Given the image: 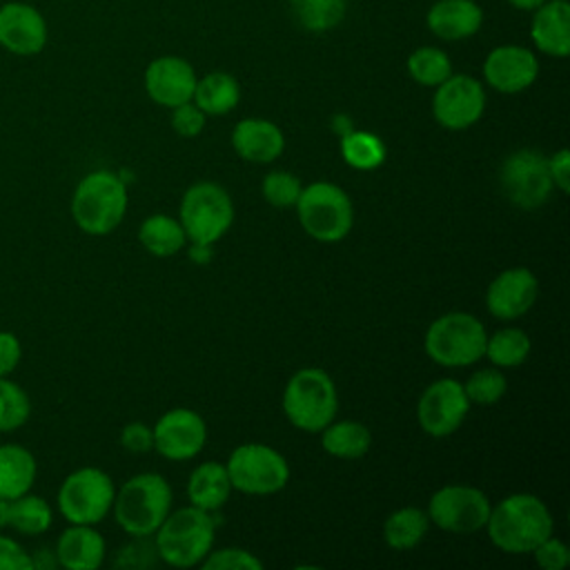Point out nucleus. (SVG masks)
Here are the masks:
<instances>
[{
  "label": "nucleus",
  "mask_w": 570,
  "mask_h": 570,
  "mask_svg": "<svg viewBox=\"0 0 570 570\" xmlns=\"http://www.w3.org/2000/svg\"><path fill=\"white\" fill-rule=\"evenodd\" d=\"M56 561L67 570H96L102 566L107 546L94 525L69 523L56 541Z\"/></svg>",
  "instance_id": "4be33fe9"
},
{
  "label": "nucleus",
  "mask_w": 570,
  "mask_h": 570,
  "mask_svg": "<svg viewBox=\"0 0 570 570\" xmlns=\"http://www.w3.org/2000/svg\"><path fill=\"white\" fill-rule=\"evenodd\" d=\"M341 156L343 160L358 171H370L383 165L385 145L379 136L361 129H352L341 136Z\"/></svg>",
  "instance_id": "2f4dec72"
},
{
  "label": "nucleus",
  "mask_w": 570,
  "mask_h": 570,
  "mask_svg": "<svg viewBox=\"0 0 570 570\" xmlns=\"http://www.w3.org/2000/svg\"><path fill=\"white\" fill-rule=\"evenodd\" d=\"M22 358V345L20 338L9 332L0 330V376H9Z\"/></svg>",
  "instance_id": "37998d69"
},
{
  "label": "nucleus",
  "mask_w": 570,
  "mask_h": 570,
  "mask_svg": "<svg viewBox=\"0 0 570 570\" xmlns=\"http://www.w3.org/2000/svg\"><path fill=\"white\" fill-rule=\"evenodd\" d=\"M407 73L423 87H436L452 76L450 56L439 47H419L407 58Z\"/></svg>",
  "instance_id": "72a5a7b5"
},
{
  "label": "nucleus",
  "mask_w": 570,
  "mask_h": 570,
  "mask_svg": "<svg viewBox=\"0 0 570 570\" xmlns=\"http://www.w3.org/2000/svg\"><path fill=\"white\" fill-rule=\"evenodd\" d=\"M232 147L243 160L265 165L283 154L285 136L272 120L243 118L232 129Z\"/></svg>",
  "instance_id": "aec40b11"
},
{
  "label": "nucleus",
  "mask_w": 570,
  "mask_h": 570,
  "mask_svg": "<svg viewBox=\"0 0 570 570\" xmlns=\"http://www.w3.org/2000/svg\"><path fill=\"white\" fill-rule=\"evenodd\" d=\"M194 67L178 56H160L151 60L145 69L147 96L160 107H178L189 102L196 89Z\"/></svg>",
  "instance_id": "a211bd4d"
},
{
  "label": "nucleus",
  "mask_w": 570,
  "mask_h": 570,
  "mask_svg": "<svg viewBox=\"0 0 570 570\" xmlns=\"http://www.w3.org/2000/svg\"><path fill=\"white\" fill-rule=\"evenodd\" d=\"M470 410L463 383L456 379H439L430 383L416 405V419L425 434L450 436L461 428Z\"/></svg>",
  "instance_id": "4468645a"
},
{
  "label": "nucleus",
  "mask_w": 570,
  "mask_h": 570,
  "mask_svg": "<svg viewBox=\"0 0 570 570\" xmlns=\"http://www.w3.org/2000/svg\"><path fill=\"white\" fill-rule=\"evenodd\" d=\"M214 546V519L209 512L187 505L169 510L160 528L154 532L156 554L174 568L200 566Z\"/></svg>",
  "instance_id": "20e7f679"
},
{
  "label": "nucleus",
  "mask_w": 570,
  "mask_h": 570,
  "mask_svg": "<svg viewBox=\"0 0 570 570\" xmlns=\"http://www.w3.org/2000/svg\"><path fill=\"white\" fill-rule=\"evenodd\" d=\"M338 410V394L330 374L321 367L294 372L283 392V412L287 421L303 432H321Z\"/></svg>",
  "instance_id": "39448f33"
},
{
  "label": "nucleus",
  "mask_w": 570,
  "mask_h": 570,
  "mask_svg": "<svg viewBox=\"0 0 570 570\" xmlns=\"http://www.w3.org/2000/svg\"><path fill=\"white\" fill-rule=\"evenodd\" d=\"M548 169H550L552 185L561 194H568L570 191V151L568 149H559L557 154H552L548 158Z\"/></svg>",
  "instance_id": "c03bdc74"
},
{
  "label": "nucleus",
  "mask_w": 570,
  "mask_h": 570,
  "mask_svg": "<svg viewBox=\"0 0 570 570\" xmlns=\"http://www.w3.org/2000/svg\"><path fill=\"white\" fill-rule=\"evenodd\" d=\"M116 485L111 476L94 465H85L65 476L58 488L56 505L67 523L96 525L114 505Z\"/></svg>",
  "instance_id": "1a4fd4ad"
},
{
  "label": "nucleus",
  "mask_w": 570,
  "mask_h": 570,
  "mask_svg": "<svg viewBox=\"0 0 570 570\" xmlns=\"http://www.w3.org/2000/svg\"><path fill=\"white\" fill-rule=\"evenodd\" d=\"M508 4H512L514 9H521V11H534L537 7H541L546 0H505Z\"/></svg>",
  "instance_id": "49530a36"
},
{
  "label": "nucleus",
  "mask_w": 570,
  "mask_h": 570,
  "mask_svg": "<svg viewBox=\"0 0 570 570\" xmlns=\"http://www.w3.org/2000/svg\"><path fill=\"white\" fill-rule=\"evenodd\" d=\"M530 38L534 47L552 58H566L570 53V2L546 0L532 11Z\"/></svg>",
  "instance_id": "412c9836"
},
{
  "label": "nucleus",
  "mask_w": 570,
  "mask_h": 570,
  "mask_svg": "<svg viewBox=\"0 0 570 570\" xmlns=\"http://www.w3.org/2000/svg\"><path fill=\"white\" fill-rule=\"evenodd\" d=\"M539 76V60L534 51L519 45L494 47L483 62L485 82L501 94H519L528 89Z\"/></svg>",
  "instance_id": "f3484780"
},
{
  "label": "nucleus",
  "mask_w": 570,
  "mask_h": 570,
  "mask_svg": "<svg viewBox=\"0 0 570 570\" xmlns=\"http://www.w3.org/2000/svg\"><path fill=\"white\" fill-rule=\"evenodd\" d=\"M428 512H423L421 508H399L385 519L383 539L394 550H410L423 541V537L428 534Z\"/></svg>",
  "instance_id": "c85d7f7f"
},
{
  "label": "nucleus",
  "mask_w": 570,
  "mask_h": 570,
  "mask_svg": "<svg viewBox=\"0 0 570 570\" xmlns=\"http://www.w3.org/2000/svg\"><path fill=\"white\" fill-rule=\"evenodd\" d=\"M530 336L519 327H503L485 338V352L497 367H517L530 356Z\"/></svg>",
  "instance_id": "473e14b6"
},
{
  "label": "nucleus",
  "mask_w": 570,
  "mask_h": 570,
  "mask_svg": "<svg viewBox=\"0 0 570 570\" xmlns=\"http://www.w3.org/2000/svg\"><path fill=\"white\" fill-rule=\"evenodd\" d=\"M294 207L305 234L321 243L343 240L354 225L352 200L334 183L318 180L303 187Z\"/></svg>",
  "instance_id": "0eeeda50"
},
{
  "label": "nucleus",
  "mask_w": 570,
  "mask_h": 570,
  "mask_svg": "<svg viewBox=\"0 0 570 570\" xmlns=\"http://www.w3.org/2000/svg\"><path fill=\"white\" fill-rule=\"evenodd\" d=\"M301 189H303V185H301L298 176H294L292 171H285V169L269 171L261 183L263 198L274 207H294L301 196Z\"/></svg>",
  "instance_id": "e433bc0d"
},
{
  "label": "nucleus",
  "mask_w": 570,
  "mask_h": 570,
  "mask_svg": "<svg viewBox=\"0 0 570 570\" xmlns=\"http://www.w3.org/2000/svg\"><path fill=\"white\" fill-rule=\"evenodd\" d=\"M428 29L441 40H463L483 24V9L474 0H436L425 16Z\"/></svg>",
  "instance_id": "5701e85b"
},
{
  "label": "nucleus",
  "mask_w": 570,
  "mask_h": 570,
  "mask_svg": "<svg viewBox=\"0 0 570 570\" xmlns=\"http://www.w3.org/2000/svg\"><path fill=\"white\" fill-rule=\"evenodd\" d=\"M189 258L205 265L212 258V245H200V243H191L189 247Z\"/></svg>",
  "instance_id": "a18cd8bd"
},
{
  "label": "nucleus",
  "mask_w": 570,
  "mask_h": 570,
  "mask_svg": "<svg viewBox=\"0 0 570 570\" xmlns=\"http://www.w3.org/2000/svg\"><path fill=\"white\" fill-rule=\"evenodd\" d=\"M465 396L470 403H479V405H492L497 403L505 390H508V381L499 370H476L474 374H470V379L463 383Z\"/></svg>",
  "instance_id": "c9c22d12"
},
{
  "label": "nucleus",
  "mask_w": 570,
  "mask_h": 570,
  "mask_svg": "<svg viewBox=\"0 0 570 570\" xmlns=\"http://www.w3.org/2000/svg\"><path fill=\"white\" fill-rule=\"evenodd\" d=\"M9 514H11V501L0 497V530L9 528Z\"/></svg>",
  "instance_id": "de8ad7c7"
},
{
  "label": "nucleus",
  "mask_w": 570,
  "mask_h": 570,
  "mask_svg": "<svg viewBox=\"0 0 570 570\" xmlns=\"http://www.w3.org/2000/svg\"><path fill=\"white\" fill-rule=\"evenodd\" d=\"M537 294L539 281L528 267H508L490 281L485 305L494 318L512 321L523 316L534 305Z\"/></svg>",
  "instance_id": "dca6fc26"
},
{
  "label": "nucleus",
  "mask_w": 570,
  "mask_h": 570,
  "mask_svg": "<svg viewBox=\"0 0 570 570\" xmlns=\"http://www.w3.org/2000/svg\"><path fill=\"white\" fill-rule=\"evenodd\" d=\"M232 490L245 494H274L289 481V465L285 456L265 443H243L232 450L227 463Z\"/></svg>",
  "instance_id": "9d476101"
},
{
  "label": "nucleus",
  "mask_w": 570,
  "mask_h": 570,
  "mask_svg": "<svg viewBox=\"0 0 570 570\" xmlns=\"http://www.w3.org/2000/svg\"><path fill=\"white\" fill-rule=\"evenodd\" d=\"M499 183L503 196L521 209L541 207L554 187L548 169V156L537 149L512 151L501 163Z\"/></svg>",
  "instance_id": "9b49d317"
},
{
  "label": "nucleus",
  "mask_w": 570,
  "mask_h": 570,
  "mask_svg": "<svg viewBox=\"0 0 570 570\" xmlns=\"http://www.w3.org/2000/svg\"><path fill=\"white\" fill-rule=\"evenodd\" d=\"M53 523V510L51 505L33 494L27 492L22 497L11 499V514H9V528L24 537H38L45 534Z\"/></svg>",
  "instance_id": "c756f323"
},
{
  "label": "nucleus",
  "mask_w": 570,
  "mask_h": 570,
  "mask_svg": "<svg viewBox=\"0 0 570 570\" xmlns=\"http://www.w3.org/2000/svg\"><path fill=\"white\" fill-rule=\"evenodd\" d=\"M232 494V481L225 463L205 461L191 470L187 481L189 505H196L205 512H216L227 503Z\"/></svg>",
  "instance_id": "b1692460"
},
{
  "label": "nucleus",
  "mask_w": 570,
  "mask_h": 570,
  "mask_svg": "<svg viewBox=\"0 0 570 570\" xmlns=\"http://www.w3.org/2000/svg\"><path fill=\"white\" fill-rule=\"evenodd\" d=\"M154 430V450L169 461H187L196 456L207 441V425L200 414L187 407L165 412Z\"/></svg>",
  "instance_id": "2eb2a0df"
},
{
  "label": "nucleus",
  "mask_w": 570,
  "mask_h": 570,
  "mask_svg": "<svg viewBox=\"0 0 570 570\" xmlns=\"http://www.w3.org/2000/svg\"><path fill=\"white\" fill-rule=\"evenodd\" d=\"M534 561L543 570H563L570 563V550L568 546L557 537H546L534 550Z\"/></svg>",
  "instance_id": "ea45409f"
},
{
  "label": "nucleus",
  "mask_w": 570,
  "mask_h": 570,
  "mask_svg": "<svg viewBox=\"0 0 570 570\" xmlns=\"http://www.w3.org/2000/svg\"><path fill=\"white\" fill-rule=\"evenodd\" d=\"M321 445L336 459H361L372 445V434L358 421H332L321 430Z\"/></svg>",
  "instance_id": "cd10ccee"
},
{
  "label": "nucleus",
  "mask_w": 570,
  "mask_h": 570,
  "mask_svg": "<svg viewBox=\"0 0 570 570\" xmlns=\"http://www.w3.org/2000/svg\"><path fill=\"white\" fill-rule=\"evenodd\" d=\"M120 445L134 454H145L154 450V430L147 423H127L120 432Z\"/></svg>",
  "instance_id": "a19ab883"
},
{
  "label": "nucleus",
  "mask_w": 570,
  "mask_h": 570,
  "mask_svg": "<svg viewBox=\"0 0 570 570\" xmlns=\"http://www.w3.org/2000/svg\"><path fill=\"white\" fill-rule=\"evenodd\" d=\"M191 100L205 116H225L240 100V87L227 71H209L196 80Z\"/></svg>",
  "instance_id": "a878e982"
},
{
  "label": "nucleus",
  "mask_w": 570,
  "mask_h": 570,
  "mask_svg": "<svg viewBox=\"0 0 570 570\" xmlns=\"http://www.w3.org/2000/svg\"><path fill=\"white\" fill-rule=\"evenodd\" d=\"M0 570H31V554L7 534H0Z\"/></svg>",
  "instance_id": "79ce46f5"
},
{
  "label": "nucleus",
  "mask_w": 570,
  "mask_h": 570,
  "mask_svg": "<svg viewBox=\"0 0 570 570\" xmlns=\"http://www.w3.org/2000/svg\"><path fill=\"white\" fill-rule=\"evenodd\" d=\"M434 89L432 114L441 127L461 131L483 116L485 91L476 78L468 73H452Z\"/></svg>",
  "instance_id": "ddd939ff"
},
{
  "label": "nucleus",
  "mask_w": 570,
  "mask_h": 570,
  "mask_svg": "<svg viewBox=\"0 0 570 570\" xmlns=\"http://www.w3.org/2000/svg\"><path fill=\"white\" fill-rule=\"evenodd\" d=\"M0 45L16 56L40 53L47 45V22L42 13L27 2L2 4Z\"/></svg>",
  "instance_id": "6ab92c4d"
},
{
  "label": "nucleus",
  "mask_w": 570,
  "mask_h": 570,
  "mask_svg": "<svg viewBox=\"0 0 570 570\" xmlns=\"http://www.w3.org/2000/svg\"><path fill=\"white\" fill-rule=\"evenodd\" d=\"M38 474V463L31 450L20 443L0 445V497L16 499L31 492Z\"/></svg>",
  "instance_id": "393cba45"
},
{
  "label": "nucleus",
  "mask_w": 570,
  "mask_h": 570,
  "mask_svg": "<svg viewBox=\"0 0 570 570\" xmlns=\"http://www.w3.org/2000/svg\"><path fill=\"white\" fill-rule=\"evenodd\" d=\"M554 521L548 505L528 492H517L490 508L485 530L490 541L508 554L532 552L552 534Z\"/></svg>",
  "instance_id": "f257e3e1"
},
{
  "label": "nucleus",
  "mask_w": 570,
  "mask_h": 570,
  "mask_svg": "<svg viewBox=\"0 0 570 570\" xmlns=\"http://www.w3.org/2000/svg\"><path fill=\"white\" fill-rule=\"evenodd\" d=\"M345 0H289L296 24L312 33H323L338 27L345 18Z\"/></svg>",
  "instance_id": "7c9ffc66"
},
{
  "label": "nucleus",
  "mask_w": 570,
  "mask_h": 570,
  "mask_svg": "<svg viewBox=\"0 0 570 570\" xmlns=\"http://www.w3.org/2000/svg\"><path fill=\"white\" fill-rule=\"evenodd\" d=\"M127 187L125 180L109 171L96 169L80 178L71 196V218L89 236L111 234L125 218Z\"/></svg>",
  "instance_id": "f03ea898"
},
{
  "label": "nucleus",
  "mask_w": 570,
  "mask_h": 570,
  "mask_svg": "<svg viewBox=\"0 0 570 570\" xmlns=\"http://www.w3.org/2000/svg\"><path fill=\"white\" fill-rule=\"evenodd\" d=\"M205 118H207L205 111H200L194 100L171 109V127L178 136H185V138L198 136L205 129Z\"/></svg>",
  "instance_id": "58836bf2"
},
{
  "label": "nucleus",
  "mask_w": 570,
  "mask_h": 570,
  "mask_svg": "<svg viewBox=\"0 0 570 570\" xmlns=\"http://www.w3.org/2000/svg\"><path fill=\"white\" fill-rule=\"evenodd\" d=\"M178 220L189 243L214 245L234 223V203L220 185L200 180L183 194Z\"/></svg>",
  "instance_id": "6e6552de"
},
{
  "label": "nucleus",
  "mask_w": 570,
  "mask_h": 570,
  "mask_svg": "<svg viewBox=\"0 0 570 570\" xmlns=\"http://www.w3.org/2000/svg\"><path fill=\"white\" fill-rule=\"evenodd\" d=\"M138 240L149 254L167 258L185 247L187 236L178 218L169 214H151L140 223Z\"/></svg>",
  "instance_id": "bb28decb"
},
{
  "label": "nucleus",
  "mask_w": 570,
  "mask_h": 570,
  "mask_svg": "<svg viewBox=\"0 0 570 570\" xmlns=\"http://www.w3.org/2000/svg\"><path fill=\"white\" fill-rule=\"evenodd\" d=\"M29 416L31 399L27 390L9 376H0V434L20 430Z\"/></svg>",
  "instance_id": "f704fd0d"
},
{
  "label": "nucleus",
  "mask_w": 570,
  "mask_h": 570,
  "mask_svg": "<svg viewBox=\"0 0 570 570\" xmlns=\"http://www.w3.org/2000/svg\"><path fill=\"white\" fill-rule=\"evenodd\" d=\"M205 570H261L263 563L249 550L243 548H220L209 550L207 557L200 561Z\"/></svg>",
  "instance_id": "4c0bfd02"
},
{
  "label": "nucleus",
  "mask_w": 570,
  "mask_h": 570,
  "mask_svg": "<svg viewBox=\"0 0 570 570\" xmlns=\"http://www.w3.org/2000/svg\"><path fill=\"white\" fill-rule=\"evenodd\" d=\"M490 501L485 492L474 485L450 483L439 488L428 503V519L452 534H472L485 528L490 517Z\"/></svg>",
  "instance_id": "f8f14e48"
},
{
  "label": "nucleus",
  "mask_w": 570,
  "mask_h": 570,
  "mask_svg": "<svg viewBox=\"0 0 570 570\" xmlns=\"http://www.w3.org/2000/svg\"><path fill=\"white\" fill-rule=\"evenodd\" d=\"M171 510V488L156 472H140L127 479L114 497L116 523L136 539L151 537Z\"/></svg>",
  "instance_id": "7ed1b4c3"
},
{
  "label": "nucleus",
  "mask_w": 570,
  "mask_h": 570,
  "mask_svg": "<svg viewBox=\"0 0 570 570\" xmlns=\"http://www.w3.org/2000/svg\"><path fill=\"white\" fill-rule=\"evenodd\" d=\"M485 327L468 312H448L434 318L425 332V354L443 367H465L485 352Z\"/></svg>",
  "instance_id": "423d86ee"
}]
</instances>
